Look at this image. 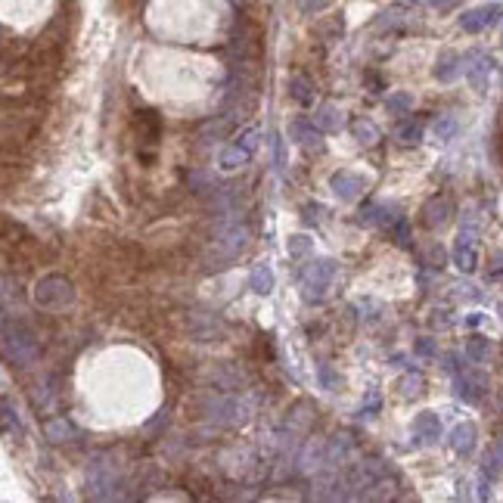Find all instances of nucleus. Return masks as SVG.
Returning <instances> with one entry per match:
<instances>
[{
	"label": "nucleus",
	"mask_w": 503,
	"mask_h": 503,
	"mask_svg": "<svg viewBox=\"0 0 503 503\" xmlns=\"http://www.w3.org/2000/svg\"><path fill=\"white\" fill-rule=\"evenodd\" d=\"M289 137L298 140L305 149H323V137H320V128H314V121H305V118H296L289 125Z\"/></svg>",
	"instance_id": "obj_8"
},
{
	"label": "nucleus",
	"mask_w": 503,
	"mask_h": 503,
	"mask_svg": "<svg viewBox=\"0 0 503 503\" xmlns=\"http://www.w3.org/2000/svg\"><path fill=\"white\" fill-rule=\"evenodd\" d=\"M448 218H450V202L444 196L441 199L438 196L429 199L426 208H422V221H426V227H441Z\"/></svg>",
	"instance_id": "obj_10"
},
{
	"label": "nucleus",
	"mask_w": 503,
	"mask_h": 503,
	"mask_svg": "<svg viewBox=\"0 0 503 503\" xmlns=\"http://www.w3.org/2000/svg\"><path fill=\"white\" fill-rule=\"evenodd\" d=\"M71 298H75V289H71V283L62 274H47L34 286V301L41 308H62Z\"/></svg>",
	"instance_id": "obj_2"
},
{
	"label": "nucleus",
	"mask_w": 503,
	"mask_h": 503,
	"mask_svg": "<svg viewBox=\"0 0 503 503\" xmlns=\"http://www.w3.org/2000/svg\"><path fill=\"white\" fill-rule=\"evenodd\" d=\"M351 134H354V140L364 143V146H373V143L379 140V128L373 125L370 118H354L351 121Z\"/></svg>",
	"instance_id": "obj_14"
},
{
	"label": "nucleus",
	"mask_w": 503,
	"mask_h": 503,
	"mask_svg": "<svg viewBox=\"0 0 503 503\" xmlns=\"http://www.w3.org/2000/svg\"><path fill=\"white\" fill-rule=\"evenodd\" d=\"M274 156H277V165L283 168V165H286V153H283V140H280V137H277V143H274Z\"/></svg>",
	"instance_id": "obj_29"
},
{
	"label": "nucleus",
	"mask_w": 503,
	"mask_h": 503,
	"mask_svg": "<svg viewBox=\"0 0 503 503\" xmlns=\"http://www.w3.org/2000/svg\"><path fill=\"white\" fill-rule=\"evenodd\" d=\"M420 389H422V376H404V379H401V392H404L407 398L420 394Z\"/></svg>",
	"instance_id": "obj_25"
},
{
	"label": "nucleus",
	"mask_w": 503,
	"mask_h": 503,
	"mask_svg": "<svg viewBox=\"0 0 503 503\" xmlns=\"http://www.w3.org/2000/svg\"><path fill=\"white\" fill-rule=\"evenodd\" d=\"M212 420H218V422H227V426H233V422H242L246 420V407L240 404L236 398H218V401H212Z\"/></svg>",
	"instance_id": "obj_7"
},
{
	"label": "nucleus",
	"mask_w": 503,
	"mask_h": 503,
	"mask_svg": "<svg viewBox=\"0 0 503 503\" xmlns=\"http://www.w3.org/2000/svg\"><path fill=\"white\" fill-rule=\"evenodd\" d=\"M258 140H261V131H258V128H246L236 143H240L242 149H249V153H255V149H258Z\"/></svg>",
	"instance_id": "obj_22"
},
{
	"label": "nucleus",
	"mask_w": 503,
	"mask_h": 503,
	"mask_svg": "<svg viewBox=\"0 0 503 503\" xmlns=\"http://www.w3.org/2000/svg\"><path fill=\"white\" fill-rule=\"evenodd\" d=\"M457 134V121L454 118H438L435 121V137L438 140H450Z\"/></svg>",
	"instance_id": "obj_23"
},
{
	"label": "nucleus",
	"mask_w": 503,
	"mask_h": 503,
	"mask_svg": "<svg viewBox=\"0 0 503 503\" xmlns=\"http://www.w3.org/2000/svg\"><path fill=\"white\" fill-rule=\"evenodd\" d=\"M314 242L308 240V236H289V242H286V249H289V255H308L311 252Z\"/></svg>",
	"instance_id": "obj_24"
},
{
	"label": "nucleus",
	"mask_w": 503,
	"mask_h": 503,
	"mask_svg": "<svg viewBox=\"0 0 503 503\" xmlns=\"http://www.w3.org/2000/svg\"><path fill=\"white\" fill-rule=\"evenodd\" d=\"M289 93H292V99L301 106H311L314 103V93H311V84L305 81V78H292L289 81Z\"/></svg>",
	"instance_id": "obj_19"
},
{
	"label": "nucleus",
	"mask_w": 503,
	"mask_h": 503,
	"mask_svg": "<svg viewBox=\"0 0 503 503\" xmlns=\"http://www.w3.org/2000/svg\"><path fill=\"white\" fill-rule=\"evenodd\" d=\"M394 233H398V242H407V221H398V230H394Z\"/></svg>",
	"instance_id": "obj_30"
},
{
	"label": "nucleus",
	"mask_w": 503,
	"mask_h": 503,
	"mask_svg": "<svg viewBox=\"0 0 503 503\" xmlns=\"http://www.w3.org/2000/svg\"><path fill=\"white\" fill-rule=\"evenodd\" d=\"M385 106H389L392 115H404V112L413 109V97L411 93H392V97L385 99Z\"/></svg>",
	"instance_id": "obj_20"
},
{
	"label": "nucleus",
	"mask_w": 503,
	"mask_h": 503,
	"mask_svg": "<svg viewBox=\"0 0 503 503\" xmlns=\"http://www.w3.org/2000/svg\"><path fill=\"white\" fill-rule=\"evenodd\" d=\"M450 444H454L457 454H469L472 444H476V429H472L469 422L457 426V429H454V438H450Z\"/></svg>",
	"instance_id": "obj_16"
},
{
	"label": "nucleus",
	"mask_w": 503,
	"mask_h": 503,
	"mask_svg": "<svg viewBox=\"0 0 503 503\" xmlns=\"http://www.w3.org/2000/svg\"><path fill=\"white\" fill-rule=\"evenodd\" d=\"M88 485L93 497H109L115 488V472L109 463H93V469L88 472Z\"/></svg>",
	"instance_id": "obj_6"
},
{
	"label": "nucleus",
	"mask_w": 503,
	"mask_h": 503,
	"mask_svg": "<svg viewBox=\"0 0 503 503\" xmlns=\"http://www.w3.org/2000/svg\"><path fill=\"white\" fill-rule=\"evenodd\" d=\"M314 125H317L320 131H339L342 128V109L339 106H333V103L320 106L317 115H314Z\"/></svg>",
	"instance_id": "obj_12"
},
{
	"label": "nucleus",
	"mask_w": 503,
	"mask_h": 503,
	"mask_svg": "<svg viewBox=\"0 0 503 503\" xmlns=\"http://www.w3.org/2000/svg\"><path fill=\"white\" fill-rule=\"evenodd\" d=\"M4 354H6V361L16 364V366L34 364V357H38V339H34L25 326H16V329L6 326V333H4Z\"/></svg>",
	"instance_id": "obj_1"
},
{
	"label": "nucleus",
	"mask_w": 503,
	"mask_h": 503,
	"mask_svg": "<svg viewBox=\"0 0 503 503\" xmlns=\"http://www.w3.org/2000/svg\"><path fill=\"white\" fill-rule=\"evenodd\" d=\"M317 373H320V383H323V389H339V376H336V373H333V366H326V364H323Z\"/></svg>",
	"instance_id": "obj_26"
},
{
	"label": "nucleus",
	"mask_w": 503,
	"mask_h": 503,
	"mask_svg": "<svg viewBox=\"0 0 503 503\" xmlns=\"http://www.w3.org/2000/svg\"><path fill=\"white\" fill-rule=\"evenodd\" d=\"M398 137H401V143H407V146H411V143H420L422 125H420V121H407V125L398 131Z\"/></svg>",
	"instance_id": "obj_21"
},
{
	"label": "nucleus",
	"mask_w": 503,
	"mask_h": 503,
	"mask_svg": "<svg viewBox=\"0 0 503 503\" xmlns=\"http://www.w3.org/2000/svg\"><path fill=\"white\" fill-rule=\"evenodd\" d=\"M413 432H416V438H422V441H435V438L441 435V422H438V416L432 411H426L413 420Z\"/></svg>",
	"instance_id": "obj_11"
},
{
	"label": "nucleus",
	"mask_w": 503,
	"mask_h": 503,
	"mask_svg": "<svg viewBox=\"0 0 503 503\" xmlns=\"http://www.w3.org/2000/svg\"><path fill=\"white\" fill-rule=\"evenodd\" d=\"M476 258H478V252H476V233H472V230H463V233L457 236V249H454L457 268H460V270H472V268H476Z\"/></svg>",
	"instance_id": "obj_9"
},
{
	"label": "nucleus",
	"mask_w": 503,
	"mask_h": 503,
	"mask_svg": "<svg viewBox=\"0 0 503 503\" xmlns=\"http://www.w3.org/2000/svg\"><path fill=\"white\" fill-rule=\"evenodd\" d=\"M249 283H252V289H255L258 296H268V292L274 289V270H270V264H255V268H252Z\"/></svg>",
	"instance_id": "obj_13"
},
{
	"label": "nucleus",
	"mask_w": 503,
	"mask_h": 503,
	"mask_svg": "<svg viewBox=\"0 0 503 503\" xmlns=\"http://www.w3.org/2000/svg\"><path fill=\"white\" fill-rule=\"evenodd\" d=\"M416 354H422V357L435 354V345L429 342V339H420V342H416Z\"/></svg>",
	"instance_id": "obj_28"
},
{
	"label": "nucleus",
	"mask_w": 503,
	"mask_h": 503,
	"mask_svg": "<svg viewBox=\"0 0 503 503\" xmlns=\"http://www.w3.org/2000/svg\"><path fill=\"white\" fill-rule=\"evenodd\" d=\"M466 354H469L472 361H481V357L488 354V342H481V339H472V342H469V348H466Z\"/></svg>",
	"instance_id": "obj_27"
},
{
	"label": "nucleus",
	"mask_w": 503,
	"mask_h": 503,
	"mask_svg": "<svg viewBox=\"0 0 503 503\" xmlns=\"http://www.w3.org/2000/svg\"><path fill=\"white\" fill-rule=\"evenodd\" d=\"M137 125L146 131V143H156L159 140V115L156 112H137Z\"/></svg>",
	"instance_id": "obj_18"
},
{
	"label": "nucleus",
	"mask_w": 503,
	"mask_h": 503,
	"mask_svg": "<svg viewBox=\"0 0 503 503\" xmlns=\"http://www.w3.org/2000/svg\"><path fill=\"white\" fill-rule=\"evenodd\" d=\"M246 242H249V230L240 227V224H230V227H224L218 233L214 249H218L221 258H233V255H240V252L246 249Z\"/></svg>",
	"instance_id": "obj_5"
},
{
	"label": "nucleus",
	"mask_w": 503,
	"mask_h": 503,
	"mask_svg": "<svg viewBox=\"0 0 503 503\" xmlns=\"http://www.w3.org/2000/svg\"><path fill=\"white\" fill-rule=\"evenodd\" d=\"M44 432H47L50 441H60V444H62V441H71V438H75V429H71V422H69V420H50Z\"/></svg>",
	"instance_id": "obj_17"
},
{
	"label": "nucleus",
	"mask_w": 503,
	"mask_h": 503,
	"mask_svg": "<svg viewBox=\"0 0 503 503\" xmlns=\"http://www.w3.org/2000/svg\"><path fill=\"white\" fill-rule=\"evenodd\" d=\"M336 280V261H314L301 277V296L308 301H320Z\"/></svg>",
	"instance_id": "obj_3"
},
{
	"label": "nucleus",
	"mask_w": 503,
	"mask_h": 503,
	"mask_svg": "<svg viewBox=\"0 0 503 503\" xmlns=\"http://www.w3.org/2000/svg\"><path fill=\"white\" fill-rule=\"evenodd\" d=\"M249 159H252L249 149H242L240 143H233V146H227L224 153H221V168H224V171H236V168H242Z\"/></svg>",
	"instance_id": "obj_15"
},
{
	"label": "nucleus",
	"mask_w": 503,
	"mask_h": 503,
	"mask_svg": "<svg viewBox=\"0 0 503 503\" xmlns=\"http://www.w3.org/2000/svg\"><path fill=\"white\" fill-rule=\"evenodd\" d=\"M329 186H333V193H336L339 199L351 202V199L364 196V193L370 190V177H364L361 171H348V168H342V171H336V174L329 177Z\"/></svg>",
	"instance_id": "obj_4"
}]
</instances>
